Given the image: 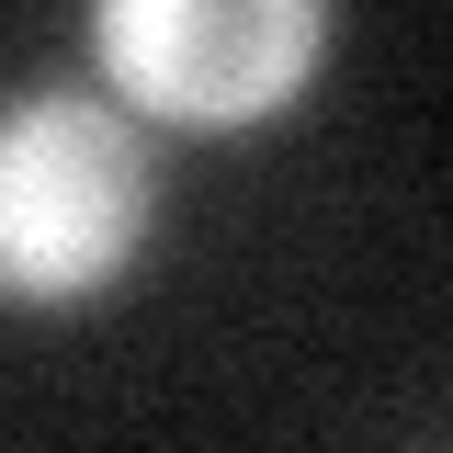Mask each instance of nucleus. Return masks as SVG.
I'll list each match as a JSON object with an SVG mask.
<instances>
[{
	"instance_id": "nucleus-1",
	"label": "nucleus",
	"mask_w": 453,
	"mask_h": 453,
	"mask_svg": "<svg viewBox=\"0 0 453 453\" xmlns=\"http://www.w3.org/2000/svg\"><path fill=\"white\" fill-rule=\"evenodd\" d=\"M148 148L136 125L103 103H35L0 113V295L12 306H68V295H103L148 226Z\"/></svg>"
},
{
	"instance_id": "nucleus-2",
	"label": "nucleus",
	"mask_w": 453,
	"mask_h": 453,
	"mask_svg": "<svg viewBox=\"0 0 453 453\" xmlns=\"http://www.w3.org/2000/svg\"><path fill=\"white\" fill-rule=\"evenodd\" d=\"M329 0H103V68L159 125H261L318 68Z\"/></svg>"
}]
</instances>
